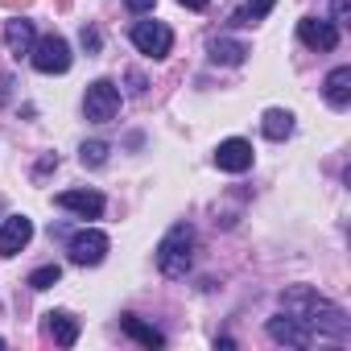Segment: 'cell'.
I'll return each mask as SVG.
<instances>
[{"mask_svg": "<svg viewBox=\"0 0 351 351\" xmlns=\"http://www.w3.org/2000/svg\"><path fill=\"white\" fill-rule=\"evenodd\" d=\"M281 310L293 314V318H302V322H306L310 330H318V335H330V339H347V335H351V318H347V310L335 306L330 298L314 293L310 285H293V289H285V293H281Z\"/></svg>", "mask_w": 351, "mask_h": 351, "instance_id": "cell-1", "label": "cell"}, {"mask_svg": "<svg viewBox=\"0 0 351 351\" xmlns=\"http://www.w3.org/2000/svg\"><path fill=\"white\" fill-rule=\"evenodd\" d=\"M195 265V228L191 223H173L161 244H157V269L169 277V281H182Z\"/></svg>", "mask_w": 351, "mask_h": 351, "instance_id": "cell-2", "label": "cell"}, {"mask_svg": "<svg viewBox=\"0 0 351 351\" xmlns=\"http://www.w3.org/2000/svg\"><path fill=\"white\" fill-rule=\"evenodd\" d=\"M29 54H34V71H38V75H66V71H71V46H66V38H58V34L38 38Z\"/></svg>", "mask_w": 351, "mask_h": 351, "instance_id": "cell-3", "label": "cell"}, {"mask_svg": "<svg viewBox=\"0 0 351 351\" xmlns=\"http://www.w3.org/2000/svg\"><path fill=\"white\" fill-rule=\"evenodd\" d=\"M83 112H87L91 124L116 120V112H120V87H116L112 79H95V83L87 87V95H83Z\"/></svg>", "mask_w": 351, "mask_h": 351, "instance_id": "cell-4", "label": "cell"}, {"mask_svg": "<svg viewBox=\"0 0 351 351\" xmlns=\"http://www.w3.org/2000/svg\"><path fill=\"white\" fill-rule=\"evenodd\" d=\"M132 46L149 58H165L169 46H173V34L161 25V21H136L132 25Z\"/></svg>", "mask_w": 351, "mask_h": 351, "instance_id": "cell-5", "label": "cell"}, {"mask_svg": "<svg viewBox=\"0 0 351 351\" xmlns=\"http://www.w3.org/2000/svg\"><path fill=\"white\" fill-rule=\"evenodd\" d=\"M66 252H71L75 265H99L108 256V236L95 232V228H83V232H75L66 240Z\"/></svg>", "mask_w": 351, "mask_h": 351, "instance_id": "cell-6", "label": "cell"}, {"mask_svg": "<svg viewBox=\"0 0 351 351\" xmlns=\"http://www.w3.org/2000/svg\"><path fill=\"white\" fill-rule=\"evenodd\" d=\"M298 38L310 50H335L339 46V25L326 21V17H302L298 21Z\"/></svg>", "mask_w": 351, "mask_h": 351, "instance_id": "cell-7", "label": "cell"}, {"mask_svg": "<svg viewBox=\"0 0 351 351\" xmlns=\"http://www.w3.org/2000/svg\"><path fill=\"white\" fill-rule=\"evenodd\" d=\"M269 339L285 343V347H310L314 330L302 318H293V314H277V318H269Z\"/></svg>", "mask_w": 351, "mask_h": 351, "instance_id": "cell-8", "label": "cell"}, {"mask_svg": "<svg viewBox=\"0 0 351 351\" xmlns=\"http://www.w3.org/2000/svg\"><path fill=\"white\" fill-rule=\"evenodd\" d=\"M34 240V219L29 215H9L0 223V256H17Z\"/></svg>", "mask_w": 351, "mask_h": 351, "instance_id": "cell-9", "label": "cell"}, {"mask_svg": "<svg viewBox=\"0 0 351 351\" xmlns=\"http://www.w3.org/2000/svg\"><path fill=\"white\" fill-rule=\"evenodd\" d=\"M215 165H219L223 173H244V169H252V145H248L244 136L219 141V149H215Z\"/></svg>", "mask_w": 351, "mask_h": 351, "instance_id": "cell-10", "label": "cell"}, {"mask_svg": "<svg viewBox=\"0 0 351 351\" xmlns=\"http://www.w3.org/2000/svg\"><path fill=\"white\" fill-rule=\"evenodd\" d=\"M54 203H58L62 211L83 215V219H99V215H104V195H95V191H62Z\"/></svg>", "mask_w": 351, "mask_h": 351, "instance_id": "cell-11", "label": "cell"}, {"mask_svg": "<svg viewBox=\"0 0 351 351\" xmlns=\"http://www.w3.org/2000/svg\"><path fill=\"white\" fill-rule=\"evenodd\" d=\"M46 330H50V339L58 347H75L79 343V318L71 310H50L46 314Z\"/></svg>", "mask_w": 351, "mask_h": 351, "instance_id": "cell-12", "label": "cell"}, {"mask_svg": "<svg viewBox=\"0 0 351 351\" xmlns=\"http://www.w3.org/2000/svg\"><path fill=\"white\" fill-rule=\"evenodd\" d=\"M207 54H211V62H219V66H240V62H248V46L244 42H236V38H211L207 42Z\"/></svg>", "mask_w": 351, "mask_h": 351, "instance_id": "cell-13", "label": "cell"}, {"mask_svg": "<svg viewBox=\"0 0 351 351\" xmlns=\"http://www.w3.org/2000/svg\"><path fill=\"white\" fill-rule=\"evenodd\" d=\"M322 91H326V104L343 112V108L351 104V66H335V71L326 75V83H322Z\"/></svg>", "mask_w": 351, "mask_h": 351, "instance_id": "cell-14", "label": "cell"}, {"mask_svg": "<svg viewBox=\"0 0 351 351\" xmlns=\"http://www.w3.org/2000/svg\"><path fill=\"white\" fill-rule=\"evenodd\" d=\"M34 42H38L34 21H21V17H17V21H9V25H5V46H9L17 58H21V54H29V50H34Z\"/></svg>", "mask_w": 351, "mask_h": 351, "instance_id": "cell-15", "label": "cell"}, {"mask_svg": "<svg viewBox=\"0 0 351 351\" xmlns=\"http://www.w3.org/2000/svg\"><path fill=\"white\" fill-rule=\"evenodd\" d=\"M261 132H265L269 141H285V136H293V112H285V108H269V112L261 116Z\"/></svg>", "mask_w": 351, "mask_h": 351, "instance_id": "cell-16", "label": "cell"}, {"mask_svg": "<svg viewBox=\"0 0 351 351\" xmlns=\"http://www.w3.org/2000/svg\"><path fill=\"white\" fill-rule=\"evenodd\" d=\"M120 326H124L141 347H165V335H161V330H153L149 322H141L136 314H124V318H120Z\"/></svg>", "mask_w": 351, "mask_h": 351, "instance_id": "cell-17", "label": "cell"}, {"mask_svg": "<svg viewBox=\"0 0 351 351\" xmlns=\"http://www.w3.org/2000/svg\"><path fill=\"white\" fill-rule=\"evenodd\" d=\"M273 5H277V0H248L240 13H232V25H256L261 17H269Z\"/></svg>", "mask_w": 351, "mask_h": 351, "instance_id": "cell-18", "label": "cell"}, {"mask_svg": "<svg viewBox=\"0 0 351 351\" xmlns=\"http://www.w3.org/2000/svg\"><path fill=\"white\" fill-rule=\"evenodd\" d=\"M79 161H83V165H91V169H99V165L108 161V145H104V141H83Z\"/></svg>", "mask_w": 351, "mask_h": 351, "instance_id": "cell-19", "label": "cell"}, {"mask_svg": "<svg viewBox=\"0 0 351 351\" xmlns=\"http://www.w3.org/2000/svg\"><path fill=\"white\" fill-rule=\"evenodd\" d=\"M58 281H62V269H58V265H42V269L29 273V289H50V285H58Z\"/></svg>", "mask_w": 351, "mask_h": 351, "instance_id": "cell-20", "label": "cell"}, {"mask_svg": "<svg viewBox=\"0 0 351 351\" xmlns=\"http://www.w3.org/2000/svg\"><path fill=\"white\" fill-rule=\"evenodd\" d=\"M79 42H83V50H87V54H99V29H95V25H83Z\"/></svg>", "mask_w": 351, "mask_h": 351, "instance_id": "cell-21", "label": "cell"}, {"mask_svg": "<svg viewBox=\"0 0 351 351\" xmlns=\"http://www.w3.org/2000/svg\"><path fill=\"white\" fill-rule=\"evenodd\" d=\"M50 169H58V153H46V157L38 161V178H42V173H50Z\"/></svg>", "mask_w": 351, "mask_h": 351, "instance_id": "cell-22", "label": "cell"}, {"mask_svg": "<svg viewBox=\"0 0 351 351\" xmlns=\"http://www.w3.org/2000/svg\"><path fill=\"white\" fill-rule=\"evenodd\" d=\"M128 91H132V95H145V79H141L136 71H128Z\"/></svg>", "mask_w": 351, "mask_h": 351, "instance_id": "cell-23", "label": "cell"}, {"mask_svg": "<svg viewBox=\"0 0 351 351\" xmlns=\"http://www.w3.org/2000/svg\"><path fill=\"white\" fill-rule=\"evenodd\" d=\"M124 5H128V9H132V13H149V9H153V5H157V0H124Z\"/></svg>", "mask_w": 351, "mask_h": 351, "instance_id": "cell-24", "label": "cell"}, {"mask_svg": "<svg viewBox=\"0 0 351 351\" xmlns=\"http://www.w3.org/2000/svg\"><path fill=\"white\" fill-rule=\"evenodd\" d=\"M0 5H5V9H29L34 0H0Z\"/></svg>", "mask_w": 351, "mask_h": 351, "instance_id": "cell-25", "label": "cell"}, {"mask_svg": "<svg viewBox=\"0 0 351 351\" xmlns=\"http://www.w3.org/2000/svg\"><path fill=\"white\" fill-rule=\"evenodd\" d=\"M178 5H186V9H195V13H199V9H207V5H211V0H178Z\"/></svg>", "mask_w": 351, "mask_h": 351, "instance_id": "cell-26", "label": "cell"}, {"mask_svg": "<svg viewBox=\"0 0 351 351\" xmlns=\"http://www.w3.org/2000/svg\"><path fill=\"white\" fill-rule=\"evenodd\" d=\"M0 347H5V339H0Z\"/></svg>", "mask_w": 351, "mask_h": 351, "instance_id": "cell-27", "label": "cell"}]
</instances>
